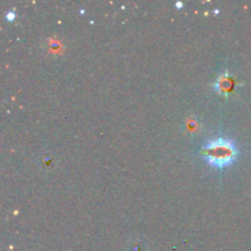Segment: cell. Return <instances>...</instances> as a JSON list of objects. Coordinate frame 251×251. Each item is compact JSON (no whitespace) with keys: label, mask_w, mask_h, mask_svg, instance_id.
<instances>
[{"label":"cell","mask_w":251,"mask_h":251,"mask_svg":"<svg viewBox=\"0 0 251 251\" xmlns=\"http://www.w3.org/2000/svg\"><path fill=\"white\" fill-rule=\"evenodd\" d=\"M201 154L212 166L217 168H225L237 158L238 150L230 140L217 137L203 145L201 149Z\"/></svg>","instance_id":"6da1fadb"},{"label":"cell","mask_w":251,"mask_h":251,"mask_svg":"<svg viewBox=\"0 0 251 251\" xmlns=\"http://www.w3.org/2000/svg\"><path fill=\"white\" fill-rule=\"evenodd\" d=\"M235 86H237V81H235V78L233 77L227 70L223 71V73L216 78L215 83H213L215 90L217 91L218 93L225 96L229 95V93L234 90Z\"/></svg>","instance_id":"7a4b0ae2"},{"label":"cell","mask_w":251,"mask_h":251,"mask_svg":"<svg viewBox=\"0 0 251 251\" xmlns=\"http://www.w3.org/2000/svg\"><path fill=\"white\" fill-rule=\"evenodd\" d=\"M185 126L189 132H198L200 130L201 125L199 123V120L195 119V118H188L185 120Z\"/></svg>","instance_id":"3957f363"},{"label":"cell","mask_w":251,"mask_h":251,"mask_svg":"<svg viewBox=\"0 0 251 251\" xmlns=\"http://www.w3.org/2000/svg\"><path fill=\"white\" fill-rule=\"evenodd\" d=\"M14 16H15V15H14V12H7V19H9V20H12V19H14Z\"/></svg>","instance_id":"277c9868"}]
</instances>
